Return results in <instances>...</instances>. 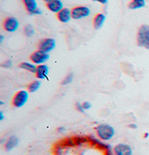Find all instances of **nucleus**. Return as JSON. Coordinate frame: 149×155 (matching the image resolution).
Segmentation results:
<instances>
[{
    "instance_id": "obj_19",
    "label": "nucleus",
    "mask_w": 149,
    "mask_h": 155,
    "mask_svg": "<svg viewBox=\"0 0 149 155\" xmlns=\"http://www.w3.org/2000/svg\"><path fill=\"white\" fill-rule=\"evenodd\" d=\"M73 80H74V74L71 73V74H67L64 77V79L62 82V84H63V86H66V84H71L73 82Z\"/></svg>"
},
{
    "instance_id": "obj_12",
    "label": "nucleus",
    "mask_w": 149,
    "mask_h": 155,
    "mask_svg": "<svg viewBox=\"0 0 149 155\" xmlns=\"http://www.w3.org/2000/svg\"><path fill=\"white\" fill-rule=\"evenodd\" d=\"M19 142H20V140L16 136H11L7 139V142L5 144V149L8 151H10L19 145Z\"/></svg>"
},
{
    "instance_id": "obj_26",
    "label": "nucleus",
    "mask_w": 149,
    "mask_h": 155,
    "mask_svg": "<svg viewBox=\"0 0 149 155\" xmlns=\"http://www.w3.org/2000/svg\"><path fill=\"white\" fill-rule=\"evenodd\" d=\"M4 120V114L3 111H0V121H3Z\"/></svg>"
},
{
    "instance_id": "obj_2",
    "label": "nucleus",
    "mask_w": 149,
    "mask_h": 155,
    "mask_svg": "<svg viewBox=\"0 0 149 155\" xmlns=\"http://www.w3.org/2000/svg\"><path fill=\"white\" fill-rule=\"evenodd\" d=\"M137 43L139 47L149 49V25H142L139 28Z\"/></svg>"
},
{
    "instance_id": "obj_5",
    "label": "nucleus",
    "mask_w": 149,
    "mask_h": 155,
    "mask_svg": "<svg viewBox=\"0 0 149 155\" xmlns=\"http://www.w3.org/2000/svg\"><path fill=\"white\" fill-rule=\"evenodd\" d=\"M90 9L85 6L76 7L72 9V18L75 20H80L90 16Z\"/></svg>"
},
{
    "instance_id": "obj_22",
    "label": "nucleus",
    "mask_w": 149,
    "mask_h": 155,
    "mask_svg": "<svg viewBox=\"0 0 149 155\" xmlns=\"http://www.w3.org/2000/svg\"><path fill=\"white\" fill-rule=\"evenodd\" d=\"M76 106L77 107V110H78L79 111H81V112H85V110H84L83 107H82V103L77 102V103L76 104Z\"/></svg>"
},
{
    "instance_id": "obj_14",
    "label": "nucleus",
    "mask_w": 149,
    "mask_h": 155,
    "mask_svg": "<svg viewBox=\"0 0 149 155\" xmlns=\"http://www.w3.org/2000/svg\"><path fill=\"white\" fill-rule=\"evenodd\" d=\"M19 67L21 69H22V70H25V71H27V72H30L32 74H36V69H37V67L33 62L31 63V62L24 61V62L20 63Z\"/></svg>"
},
{
    "instance_id": "obj_21",
    "label": "nucleus",
    "mask_w": 149,
    "mask_h": 155,
    "mask_svg": "<svg viewBox=\"0 0 149 155\" xmlns=\"http://www.w3.org/2000/svg\"><path fill=\"white\" fill-rule=\"evenodd\" d=\"M11 66H12V61H11L10 60L5 61V62L2 64V67H4V68H10Z\"/></svg>"
},
{
    "instance_id": "obj_9",
    "label": "nucleus",
    "mask_w": 149,
    "mask_h": 155,
    "mask_svg": "<svg viewBox=\"0 0 149 155\" xmlns=\"http://www.w3.org/2000/svg\"><path fill=\"white\" fill-rule=\"evenodd\" d=\"M57 18L63 23L69 22L70 20L73 19L72 18V10L67 8H63L59 13H57Z\"/></svg>"
},
{
    "instance_id": "obj_16",
    "label": "nucleus",
    "mask_w": 149,
    "mask_h": 155,
    "mask_svg": "<svg viewBox=\"0 0 149 155\" xmlns=\"http://www.w3.org/2000/svg\"><path fill=\"white\" fill-rule=\"evenodd\" d=\"M145 6V0H131L129 4L130 9H139Z\"/></svg>"
},
{
    "instance_id": "obj_18",
    "label": "nucleus",
    "mask_w": 149,
    "mask_h": 155,
    "mask_svg": "<svg viewBox=\"0 0 149 155\" xmlns=\"http://www.w3.org/2000/svg\"><path fill=\"white\" fill-rule=\"evenodd\" d=\"M24 34H25V35L26 36H28V37H30V36H33L34 35V34H35V29H34V27L31 25V24H27L25 27H24Z\"/></svg>"
},
{
    "instance_id": "obj_24",
    "label": "nucleus",
    "mask_w": 149,
    "mask_h": 155,
    "mask_svg": "<svg viewBox=\"0 0 149 155\" xmlns=\"http://www.w3.org/2000/svg\"><path fill=\"white\" fill-rule=\"evenodd\" d=\"M129 128H131V129H137V128H138V126H137V124H129Z\"/></svg>"
},
{
    "instance_id": "obj_11",
    "label": "nucleus",
    "mask_w": 149,
    "mask_h": 155,
    "mask_svg": "<svg viewBox=\"0 0 149 155\" xmlns=\"http://www.w3.org/2000/svg\"><path fill=\"white\" fill-rule=\"evenodd\" d=\"M47 8L49 11L54 13H59L63 8V4L61 0H54V1L47 4Z\"/></svg>"
},
{
    "instance_id": "obj_20",
    "label": "nucleus",
    "mask_w": 149,
    "mask_h": 155,
    "mask_svg": "<svg viewBox=\"0 0 149 155\" xmlns=\"http://www.w3.org/2000/svg\"><path fill=\"white\" fill-rule=\"evenodd\" d=\"M82 107H83V109H84L85 110H90V109L91 108V104H90L89 101H84V102L82 103Z\"/></svg>"
},
{
    "instance_id": "obj_7",
    "label": "nucleus",
    "mask_w": 149,
    "mask_h": 155,
    "mask_svg": "<svg viewBox=\"0 0 149 155\" xmlns=\"http://www.w3.org/2000/svg\"><path fill=\"white\" fill-rule=\"evenodd\" d=\"M19 25H20L19 21L14 17H8L3 22L4 29L8 33H13V32L17 31L19 28Z\"/></svg>"
},
{
    "instance_id": "obj_23",
    "label": "nucleus",
    "mask_w": 149,
    "mask_h": 155,
    "mask_svg": "<svg viewBox=\"0 0 149 155\" xmlns=\"http://www.w3.org/2000/svg\"><path fill=\"white\" fill-rule=\"evenodd\" d=\"M40 14H42V10H41V9H39V8H37V9H36L34 12L31 13V15H40Z\"/></svg>"
},
{
    "instance_id": "obj_6",
    "label": "nucleus",
    "mask_w": 149,
    "mask_h": 155,
    "mask_svg": "<svg viewBox=\"0 0 149 155\" xmlns=\"http://www.w3.org/2000/svg\"><path fill=\"white\" fill-rule=\"evenodd\" d=\"M56 47V41L53 38H45L42 39L38 44V49L42 50L46 53H49Z\"/></svg>"
},
{
    "instance_id": "obj_25",
    "label": "nucleus",
    "mask_w": 149,
    "mask_h": 155,
    "mask_svg": "<svg viewBox=\"0 0 149 155\" xmlns=\"http://www.w3.org/2000/svg\"><path fill=\"white\" fill-rule=\"evenodd\" d=\"M93 1H95V2H99L101 4H106L108 0H93Z\"/></svg>"
},
{
    "instance_id": "obj_3",
    "label": "nucleus",
    "mask_w": 149,
    "mask_h": 155,
    "mask_svg": "<svg viewBox=\"0 0 149 155\" xmlns=\"http://www.w3.org/2000/svg\"><path fill=\"white\" fill-rule=\"evenodd\" d=\"M29 91H26V90H20L18 91L14 97H13V100H12V104L15 108H22V106L25 105V103L28 101V97H29Z\"/></svg>"
},
{
    "instance_id": "obj_30",
    "label": "nucleus",
    "mask_w": 149,
    "mask_h": 155,
    "mask_svg": "<svg viewBox=\"0 0 149 155\" xmlns=\"http://www.w3.org/2000/svg\"><path fill=\"white\" fill-rule=\"evenodd\" d=\"M148 136H149V134H148V133H145V134H144V138H146Z\"/></svg>"
},
{
    "instance_id": "obj_28",
    "label": "nucleus",
    "mask_w": 149,
    "mask_h": 155,
    "mask_svg": "<svg viewBox=\"0 0 149 155\" xmlns=\"http://www.w3.org/2000/svg\"><path fill=\"white\" fill-rule=\"evenodd\" d=\"M44 1L47 3V4H49V3H50V2H52V1H54V0H44Z\"/></svg>"
},
{
    "instance_id": "obj_27",
    "label": "nucleus",
    "mask_w": 149,
    "mask_h": 155,
    "mask_svg": "<svg viewBox=\"0 0 149 155\" xmlns=\"http://www.w3.org/2000/svg\"><path fill=\"white\" fill-rule=\"evenodd\" d=\"M3 41H4V35H0V43H2Z\"/></svg>"
},
{
    "instance_id": "obj_17",
    "label": "nucleus",
    "mask_w": 149,
    "mask_h": 155,
    "mask_svg": "<svg viewBox=\"0 0 149 155\" xmlns=\"http://www.w3.org/2000/svg\"><path fill=\"white\" fill-rule=\"evenodd\" d=\"M40 86H41V82H40V80L33 81L28 86V91L30 93H35L36 91H37L40 88Z\"/></svg>"
},
{
    "instance_id": "obj_15",
    "label": "nucleus",
    "mask_w": 149,
    "mask_h": 155,
    "mask_svg": "<svg viewBox=\"0 0 149 155\" xmlns=\"http://www.w3.org/2000/svg\"><path fill=\"white\" fill-rule=\"evenodd\" d=\"M22 3L25 7L26 10L30 14L32 12H34L36 9H37V3L36 0H22Z\"/></svg>"
},
{
    "instance_id": "obj_8",
    "label": "nucleus",
    "mask_w": 149,
    "mask_h": 155,
    "mask_svg": "<svg viewBox=\"0 0 149 155\" xmlns=\"http://www.w3.org/2000/svg\"><path fill=\"white\" fill-rule=\"evenodd\" d=\"M114 153L115 155H132L133 151L130 145L125 143H120L115 146Z\"/></svg>"
},
{
    "instance_id": "obj_10",
    "label": "nucleus",
    "mask_w": 149,
    "mask_h": 155,
    "mask_svg": "<svg viewBox=\"0 0 149 155\" xmlns=\"http://www.w3.org/2000/svg\"><path fill=\"white\" fill-rule=\"evenodd\" d=\"M49 73V69L46 64H40L37 65V69H36V77L40 80L43 79H48V75Z\"/></svg>"
},
{
    "instance_id": "obj_4",
    "label": "nucleus",
    "mask_w": 149,
    "mask_h": 155,
    "mask_svg": "<svg viewBox=\"0 0 149 155\" xmlns=\"http://www.w3.org/2000/svg\"><path fill=\"white\" fill-rule=\"evenodd\" d=\"M49 59V53H46L42 50H36L34 53L31 54L30 56V60L33 63L36 65H40V64H44L46 61H48Z\"/></svg>"
},
{
    "instance_id": "obj_13",
    "label": "nucleus",
    "mask_w": 149,
    "mask_h": 155,
    "mask_svg": "<svg viewBox=\"0 0 149 155\" xmlns=\"http://www.w3.org/2000/svg\"><path fill=\"white\" fill-rule=\"evenodd\" d=\"M105 19H106V17H105L104 14H102V13L97 14V15L94 17V20H93L94 28H95V29H100V28L103 25Z\"/></svg>"
},
{
    "instance_id": "obj_29",
    "label": "nucleus",
    "mask_w": 149,
    "mask_h": 155,
    "mask_svg": "<svg viewBox=\"0 0 149 155\" xmlns=\"http://www.w3.org/2000/svg\"><path fill=\"white\" fill-rule=\"evenodd\" d=\"M58 130H59V131H61V132H63V131L64 130V127H61V128H58Z\"/></svg>"
},
{
    "instance_id": "obj_1",
    "label": "nucleus",
    "mask_w": 149,
    "mask_h": 155,
    "mask_svg": "<svg viewBox=\"0 0 149 155\" xmlns=\"http://www.w3.org/2000/svg\"><path fill=\"white\" fill-rule=\"evenodd\" d=\"M96 133L100 139L103 141H108L114 137L116 130L112 125L107 124H101L96 127Z\"/></svg>"
}]
</instances>
